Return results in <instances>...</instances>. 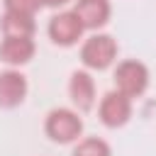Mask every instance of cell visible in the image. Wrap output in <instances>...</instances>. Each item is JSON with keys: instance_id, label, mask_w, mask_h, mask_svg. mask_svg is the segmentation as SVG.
Wrapping results in <instances>:
<instances>
[{"instance_id": "52a82bcc", "label": "cell", "mask_w": 156, "mask_h": 156, "mask_svg": "<svg viewBox=\"0 0 156 156\" xmlns=\"http://www.w3.org/2000/svg\"><path fill=\"white\" fill-rule=\"evenodd\" d=\"M27 98V78L20 71L0 73V107H17Z\"/></svg>"}, {"instance_id": "3957f363", "label": "cell", "mask_w": 156, "mask_h": 156, "mask_svg": "<svg viewBox=\"0 0 156 156\" xmlns=\"http://www.w3.org/2000/svg\"><path fill=\"white\" fill-rule=\"evenodd\" d=\"M146 85H149V68L141 61L127 58V61H122L117 66V71H115V88H117V93H122V95H127L132 100V98L141 95L146 90Z\"/></svg>"}, {"instance_id": "7a4b0ae2", "label": "cell", "mask_w": 156, "mask_h": 156, "mask_svg": "<svg viewBox=\"0 0 156 156\" xmlns=\"http://www.w3.org/2000/svg\"><path fill=\"white\" fill-rule=\"evenodd\" d=\"M117 56V41L110 34H93L80 46V61L93 71H105Z\"/></svg>"}, {"instance_id": "9c48e42d", "label": "cell", "mask_w": 156, "mask_h": 156, "mask_svg": "<svg viewBox=\"0 0 156 156\" xmlns=\"http://www.w3.org/2000/svg\"><path fill=\"white\" fill-rule=\"evenodd\" d=\"M68 95L73 100V105L78 110H90L95 105V83L90 78L88 71H76L71 76V83H68Z\"/></svg>"}, {"instance_id": "7c38bea8", "label": "cell", "mask_w": 156, "mask_h": 156, "mask_svg": "<svg viewBox=\"0 0 156 156\" xmlns=\"http://www.w3.org/2000/svg\"><path fill=\"white\" fill-rule=\"evenodd\" d=\"M5 2V12H15V15H27L34 17L37 10H41V0H2Z\"/></svg>"}, {"instance_id": "277c9868", "label": "cell", "mask_w": 156, "mask_h": 156, "mask_svg": "<svg viewBox=\"0 0 156 156\" xmlns=\"http://www.w3.org/2000/svg\"><path fill=\"white\" fill-rule=\"evenodd\" d=\"M98 112H100V122L105 127L117 129V127L129 122V117H132V100L127 95L117 93V90H110V93L102 95Z\"/></svg>"}, {"instance_id": "30bf717a", "label": "cell", "mask_w": 156, "mask_h": 156, "mask_svg": "<svg viewBox=\"0 0 156 156\" xmlns=\"http://www.w3.org/2000/svg\"><path fill=\"white\" fill-rule=\"evenodd\" d=\"M2 32H5V37H32L34 34V17L5 12L2 15Z\"/></svg>"}, {"instance_id": "8fae6325", "label": "cell", "mask_w": 156, "mask_h": 156, "mask_svg": "<svg viewBox=\"0 0 156 156\" xmlns=\"http://www.w3.org/2000/svg\"><path fill=\"white\" fill-rule=\"evenodd\" d=\"M73 156H112L107 141L98 139V136H88L83 141H78V146L73 149Z\"/></svg>"}, {"instance_id": "5b68a950", "label": "cell", "mask_w": 156, "mask_h": 156, "mask_svg": "<svg viewBox=\"0 0 156 156\" xmlns=\"http://www.w3.org/2000/svg\"><path fill=\"white\" fill-rule=\"evenodd\" d=\"M46 32H49V39H51L54 44H58V46H73V44L80 39V34H83V24H80V20L73 15V10H71V12H58V15H54V17L49 20Z\"/></svg>"}, {"instance_id": "ba28073f", "label": "cell", "mask_w": 156, "mask_h": 156, "mask_svg": "<svg viewBox=\"0 0 156 156\" xmlns=\"http://www.w3.org/2000/svg\"><path fill=\"white\" fill-rule=\"evenodd\" d=\"M34 56L32 37H5L0 44V61L10 66H22Z\"/></svg>"}, {"instance_id": "6da1fadb", "label": "cell", "mask_w": 156, "mask_h": 156, "mask_svg": "<svg viewBox=\"0 0 156 156\" xmlns=\"http://www.w3.org/2000/svg\"><path fill=\"white\" fill-rule=\"evenodd\" d=\"M44 129L49 134L51 141H58V144H71L80 136L83 132V119L78 117V112L68 110V107H58V110H51L46 115V122H44Z\"/></svg>"}, {"instance_id": "4fadbf2b", "label": "cell", "mask_w": 156, "mask_h": 156, "mask_svg": "<svg viewBox=\"0 0 156 156\" xmlns=\"http://www.w3.org/2000/svg\"><path fill=\"white\" fill-rule=\"evenodd\" d=\"M63 2H68V0H41V5H46V7H58Z\"/></svg>"}, {"instance_id": "8992f818", "label": "cell", "mask_w": 156, "mask_h": 156, "mask_svg": "<svg viewBox=\"0 0 156 156\" xmlns=\"http://www.w3.org/2000/svg\"><path fill=\"white\" fill-rule=\"evenodd\" d=\"M73 15L80 20L83 29H98L110 20V0H76Z\"/></svg>"}]
</instances>
